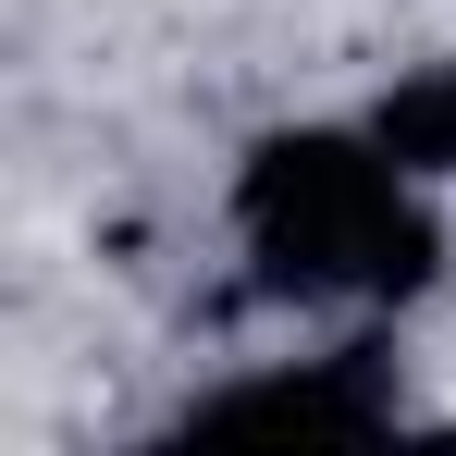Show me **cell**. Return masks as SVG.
<instances>
[{
  "label": "cell",
  "instance_id": "6da1fadb",
  "mask_svg": "<svg viewBox=\"0 0 456 456\" xmlns=\"http://www.w3.org/2000/svg\"><path fill=\"white\" fill-rule=\"evenodd\" d=\"M234 234L259 259L272 297H358L407 308L444 272V223L419 210V185L370 149V124H284L234 160Z\"/></svg>",
  "mask_w": 456,
  "mask_h": 456
},
{
  "label": "cell",
  "instance_id": "7a4b0ae2",
  "mask_svg": "<svg viewBox=\"0 0 456 456\" xmlns=\"http://www.w3.org/2000/svg\"><path fill=\"white\" fill-rule=\"evenodd\" d=\"M395 346L358 333V346H333V358H297V370H259V382H223L198 419H395Z\"/></svg>",
  "mask_w": 456,
  "mask_h": 456
},
{
  "label": "cell",
  "instance_id": "3957f363",
  "mask_svg": "<svg viewBox=\"0 0 456 456\" xmlns=\"http://www.w3.org/2000/svg\"><path fill=\"white\" fill-rule=\"evenodd\" d=\"M370 149L407 185H456V62H419L370 99Z\"/></svg>",
  "mask_w": 456,
  "mask_h": 456
}]
</instances>
